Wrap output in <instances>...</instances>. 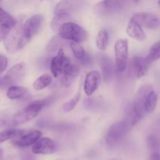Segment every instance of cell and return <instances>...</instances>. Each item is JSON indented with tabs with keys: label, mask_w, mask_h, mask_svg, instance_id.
<instances>
[{
	"label": "cell",
	"mask_w": 160,
	"mask_h": 160,
	"mask_svg": "<svg viewBox=\"0 0 160 160\" xmlns=\"http://www.w3.org/2000/svg\"><path fill=\"white\" fill-rule=\"evenodd\" d=\"M56 150V143L49 138H41L31 148L32 152L37 155H50L54 153Z\"/></svg>",
	"instance_id": "11"
},
{
	"label": "cell",
	"mask_w": 160,
	"mask_h": 160,
	"mask_svg": "<svg viewBox=\"0 0 160 160\" xmlns=\"http://www.w3.org/2000/svg\"><path fill=\"white\" fill-rule=\"evenodd\" d=\"M128 124L123 121H117L110 126L106 135V142L109 145H115L120 142L128 131Z\"/></svg>",
	"instance_id": "6"
},
{
	"label": "cell",
	"mask_w": 160,
	"mask_h": 160,
	"mask_svg": "<svg viewBox=\"0 0 160 160\" xmlns=\"http://www.w3.org/2000/svg\"><path fill=\"white\" fill-rule=\"evenodd\" d=\"M4 125H6V120L3 119H0V128L3 127Z\"/></svg>",
	"instance_id": "36"
},
{
	"label": "cell",
	"mask_w": 160,
	"mask_h": 160,
	"mask_svg": "<svg viewBox=\"0 0 160 160\" xmlns=\"http://www.w3.org/2000/svg\"><path fill=\"white\" fill-rule=\"evenodd\" d=\"M117 1L119 2V3L120 4V6H122V5H123V3L125 2V1H126V0H117Z\"/></svg>",
	"instance_id": "38"
},
{
	"label": "cell",
	"mask_w": 160,
	"mask_h": 160,
	"mask_svg": "<svg viewBox=\"0 0 160 160\" xmlns=\"http://www.w3.org/2000/svg\"><path fill=\"white\" fill-rule=\"evenodd\" d=\"M2 0H0V4H1V3H2Z\"/></svg>",
	"instance_id": "43"
},
{
	"label": "cell",
	"mask_w": 160,
	"mask_h": 160,
	"mask_svg": "<svg viewBox=\"0 0 160 160\" xmlns=\"http://www.w3.org/2000/svg\"><path fill=\"white\" fill-rule=\"evenodd\" d=\"M153 91V88L151 84H144L138 90L133 103V111L134 117L132 120V125L136 124L146 113L145 109V102L146 97L148 94Z\"/></svg>",
	"instance_id": "4"
},
{
	"label": "cell",
	"mask_w": 160,
	"mask_h": 160,
	"mask_svg": "<svg viewBox=\"0 0 160 160\" xmlns=\"http://www.w3.org/2000/svg\"><path fill=\"white\" fill-rule=\"evenodd\" d=\"M17 21L12 15L0 7V25H5L12 28L17 25Z\"/></svg>",
	"instance_id": "25"
},
{
	"label": "cell",
	"mask_w": 160,
	"mask_h": 160,
	"mask_svg": "<svg viewBox=\"0 0 160 160\" xmlns=\"http://www.w3.org/2000/svg\"><path fill=\"white\" fill-rule=\"evenodd\" d=\"M132 17L142 28H145L147 29L153 30L159 26V17L151 12H137Z\"/></svg>",
	"instance_id": "12"
},
{
	"label": "cell",
	"mask_w": 160,
	"mask_h": 160,
	"mask_svg": "<svg viewBox=\"0 0 160 160\" xmlns=\"http://www.w3.org/2000/svg\"><path fill=\"white\" fill-rule=\"evenodd\" d=\"M25 74V65L23 62L16 64L15 66L9 69L2 79L1 86L10 87L16 83L21 81Z\"/></svg>",
	"instance_id": "7"
},
{
	"label": "cell",
	"mask_w": 160,
	"mask_h": 160,
	"mask_svg": "<svg viewBox=\"0 0 160 160\" xmlns=\"http://www.w3.org/2000/svg\"><path fill=\"white\" fill-rule=\"evenodd\" d=\"M101 81V74L97 70L91 71L86 75L84 83V92L86 95L91 96L98 89Z\"/></svg>",
	"instance_id": "14"
},
{
	"label": "cell",
	"mask_w": 160,
	"mask_h": 160,
	"mask_svg": "<svg viewBox=\"0 0 160 160\" xmlns=\"http://www.w3.org/2000/svg\"><path fill=\"white\" fill-rule=\"evenodd\" d=\"M59 35L65 40L75 42H84L88 38V33L82 27L74 22L63 23L59 29Z\"/></svg>",
	"instance_id": "3"
},
{
	"label": "cell",
	"mask_w": 160,
	"mask_h": 160,
	"mask_svg": "<svg viewBox=\"0 0 160 160\" xmlns=\"http://www.w3.org/2000/svg\"><path fill=\"white\" fill-rule=\"evenodd\" d=\"M147 143H148V147L150 149L152 150L153 152H157V150L159 148V140L156 136L150 135L148 137L147 139Z\"/></svg>",
	"instance_id": "31"
},
{
	"label": "cell",
	"mask_w": 160,
	"mask_h": 160,
	"mask_svg": "<svg viewBox=\"0 0 160 160\" xmlns=\"http://www.w3.org/2000/svg\"><path fill=\"white\" fill-rule=\"evenodd\" d=\"M2 155H3V150L2 148H0V159H1L2 157Z\"/></svg>",
	"instance_id": "37"
},
{
	"label": "cell",
	"mask_w": 160,
	"mask_h": 160,
	"mask_svg": "<svg viewBox=\"0 0 160 160\" xmlns=\"http://www.w3.org/2000/svg\"><path fill=\"white\" fill-rule=\"evenodd\" d=\"M80 61H81V63L83 64V65L84 66H88L89 65V64L92 62V59H91V56H89L88 53H86L85 56H84V57L82 58L81 59H80Z\"/></svg>",
	"instance_id": "34"
},
{
	"label": "cell",
	"mask_w": 160,
	"mask_h": 160,
	"mask_svg": "<svg viewBox=\"0 0 160 160\" xmlns=\"http://www.w3.org/2000/svg\"><path fill=\"white\" fill-rule=\"evenodd\" d=\"M62 38L59 35L54 36L51 40L48 42V45L46 46V51L48 53H55L56 51H59L61 45L62 44Z\"/></svg>",
	"instance_id": "27"
},
{
	"label": "cell",
	"mask_w": 160,
	"mask_h": 160,
	"mask_svg": "<svg viewBox=\"0 0 160 160\" xmlns=\"http://www.w3.org/2000/svg\"><path fill=\"white\" fill-rule=\"evenodd\" d=\"M100 66H101L103 78L105 81H110L111 78L112 76V72H113V65L110 58L108 56L104 54H102L100 57Z\"/></svg>",
	"instance_id": "20"
},
{
	"label": "cell",
	"mask_w": 160,
	"mask_h": 160,
	"mask_svg": "<svg viewBox=\"0 0 160 160\" xmlns=\"http://www.w3.org/2000/svg\"><path fill=\"white\" fill-rule=\"evenodd\" d=\"M6 96L8 98L11 100H17V99H24L30 97L29 91L24 87L21 86L12 85L9 87L7 92H6Z\"/></svg>",
	"instance_id": "19"
},
{
	"label": "cell",
	"mask_w": 160,
	"mask_h": 160,
	"mask_svg": "<svg viewBox=\"0 0 160 160\" xmlns=\"http://www.w3.org/2000/svg\"><path fill=\"white\" fill-rule=\"evenodd\" d=\"M70 48H71L72 52H73V54L74 55L77 59H81L85 56L86 52L84 51V48L78 42H72L70 43Z\"/></svg>",
	"instance_id": "30"
},
{
	"label": "cell",
	"mask_w": 160,
	"mask_h": 160,
	"mask_svg": "<svg viewBox=\"0 0 160 160\" xmlns=\"http://www.w3.org/2000/svg\"><path fill=\"white\" fill-rule=\"evenodd\" d=\"M1 84H2V79L0 78V87H1Z\"/></svg>",
	"instance_id": "42"
},
{
	"label": "cell",
	"mask_w": 160,
	"mask_h": 160,
	"mask_svg": "<svg viewBox=\"0 0 160 160\" xmlns=\"http://www.w3.org/2000/svg\"><path fill=\"white\" fill-rule=\"evenodd\" d=\"M133 1H134V2H136V3H137V2H139V0H133Z\"/></svg>",
	"instance_id": "41"
},
{
	"label": "cell",
	"mask_w": 160,
	"mask_h": 160,
	"mask_svg": "<svg viewBox=\"0 0 160 160\" xmlns=\"http://www.w3.org/2000/svg\"><path fill=\"white\" fill-rule=\"evenodd\" d=\"M96 46L100 51H105L109 44V34L106 29H101L98 31L95 40Z\"/></svg>",
	"instance_id": "22"
},
{
	"label": "cell",
	"mask_w": 160,
	"mask_h": 160,
	"mask_svg": "<svg viewBox=\"0 0 160 160\" xmlns=\"http://www.w3.org/2000/svg\"><path fill=\"white\" fill-rule=\"evenodd\" d=\"M109 160H121V159H117V158H112V159H109Z\"/></svg>",
	"instance_id": "39"
},
{
	"label": "cell",
	"mask_w": 160,
	"mask_h": 160,
	"mask_svg": "<svg viewBox=\"0 0 160 160\" xmlns=\"http://www.w3.org/2000/svg\"><path fill=\"white\" fill-rule=\"evenodd\" d=\"M72 17L70 14L67 13H59L55 14V17H53L51 21V28L54 31H59V28L62 26L63 23L71 21Z\"/></svg>",
	"instance_id": "21"
},
{
	"label": "cell",
	"mask_w": 160,
	"mask_h": 160,
	"mask_svg": "<svg viewBox=\"0 0 160 160\" xmlns=\"http://www.w3.org/2000/svg\"><path fill=\"white\" fill-rule=\"evenodd\" d=\"M158 102V94L155 91H152L146 97L145 102V109L146 113H152L156 108Z\"/></svg>",
	"instance_id": "24"
},
{
	"label": "cell",
	"mask_w": 160,
	"mask_h": 160,
	"mask_svg": "<svg viewBox=\"0 0 160 160\" xmlns=\"http://www.w3.org/2000/svg\"><path fill=\"white\" fill-rule=\"evenodd\" d=\"M44 17L42 14H35L27 19L26 21L22 24L23 33L27 38L31 40L40 30Z\"/></svg>",
	"instance_id": "9"
},
{
	"label": "cell",
	"mask_w": 160,
	"mask_h": 160,
	"mask_svg": "<svg viewBox=\"0 0 160 160\" xmlns=\"http://www.w3.org/2000/svg\"><path fill=\"white\" fill-rule=\"evenodd\" d=\"M80 98H81V89L79 88L78 92L75 94L74 96L70 100L63 103V105H62V109H63V111H65V112H70V111L73 110V108L77 106V104L79 102Z\"/></svg>",
	"instance_id": "28"
},
{
	"label": "cell",
	"mask_w": 160,
	"mask_h": 160,
	"mask_svg": "<svg viewBox=\"0 0 160 160\" xmlns=\"http://www.w3.org/2000/svg\"><path fill=\"white\" fill-rule=\"evenodd\" d=\"M127 34L131 38L138 42H143L146 38V34L143 28L133 17L130 19L127 27Z\"/></svg>",
	"instance_id": "17"
},
{
	"label": "cell",
	"mask_w": 160,
	"mask_h": 160,
	"mask_svg": "<svg viewBox=\"0 0 160 160\" xmlns=\"http://www.w3.org/2000/svg\"><path fill=\"white\" fill-rule=\"evenodd\" d=\"M115 61L117 70L119 73H123L126 70L128 63V41L126 38H120L116 42L115 45Z\"/></svg>",
	"instance_id": "5"
},
{
	"label": "cell",
	"mask_w": 160,
	"mask_h": 160,
	"mask_svg": "<svg viewBox=\"0 0 160 160\" xmlns=\"http://www.w3.org/2000/svg\"><path fill=\"white\" fill-rule=\"evenodd\" d=\"M71 63L70 59L64 53L62 48L58 51L56 56L52 58L50 63L51 72L55 78H58L59 75L62 74L64 70Z\"/></svg>",
	"instance_id": "8"
},
{
	"label": "cell",
	"mask_w": 160,
	"mask_h": 160,
	"mask_svg": "<svg viewBox=\"0 0 160 160\" xmlns=\"http://www.w3.org/2000/svg\"><path fill=\"white\" fill-rule=\"evenodd\" d=\"M157 3H158V6H159V7L160 8V0H158Z\"/></svg>",
	"instance_id": "40"
},
{
	"label": "cell",
	"mask_w": 160,
	"mask_h": 160,
	"mask_svg": "<svg viewBox=\"0 0 160 160\" xmlns=\"http://www.w3.org/2000/svg\"><path fill=\"white\" fill-rule=\"evenodd\" d=\"M84 0H60L54 9L55 14H71L78 12L84 6Z\"/></svg>",
	"instance_id": "10"
},
{
	"label": "cell",
	"mask_w": 160,
	"mask_h": 160,
	"mask_svg": "<svg viewBox=\"0 0 160 160\" xmlns=\"http://www.w3.org/2000/svg\"><path fill=\"white\" fill-rule=\"evenodd\" d=\"M24 132V131L17 129H9L1 131L0 132V144L12 138H15L21 135Z\"/></svg>",
	"instance_id": "26"
},
{
	"label": "cell",
	"mask_w": 160,
	"mask_h": 160,
	"mask_svg": "<svg viewBox=\"0 0 160 160\" xmlns=\"http://www.w3.org/2000/svg\"><path fill=\"white\" fill-rule=\"evenodd\" d=\"M42 133L40 131H29L28 133H23L21 135L17 137L13 141V145L18 147H28L35 144L42 138Z\"/></svg>",
	"instance_id": "13"
},
{
	"label": "cell",
	"mask_w": 160,
	"mask_h": 160,
	"mask_svg": "<svg viewBox=\"0 0 160 160\" xmlns=\"http://www.w3.org/2000/svg\"><path fill=\"white\" fill-rule=\"evenodd\" d=\"M47 103H48V99L32 102L14 115L12 123L15 125H19L33 120L38 116L42 109L45 105H47Z\"/></svg>",
	"instance_id": "2"
},
{
	"label": "cell",
	"mask_w": 160,
	"mask_h": 160,
	"mask_svg": "<svg viewBox=\"0 0 160 160\" xmlns=\"http://www.w3.org/2000/svg\"><path fill=\"white\" fill-rule=\"evenodd\" d=\"M149 160H160V154L157 152H155L151 155Z\"/></svg>",
	"instance_id": "35"
},
{
	"label": "cell",
	"mask_w": 160,
	"mask_h": 160,
	"mask_svg": "<svg viewBox=\"0 0 160 160\" xmlns=\"http://www.w3.org/2000/svg\"><path fill=\"white\" fill-rule=\"evenodd\" d=\"M52 81V78L51 75L49 73H45L34 81V84H33V88L36 91L42 90L48 87L51 84Z\"/></svg>",
	"instance_id": "23"
},
{
	"label": "cell",
	"mask_w": 160,
	"mask_h": 160,
	"mask_svg": "<svg viewBox=\"0 0 160 160\" xmlns=\"http://www.w3.org/2000/svg\"><path fill=\"white\" fill-rule=\"evenodd\" d=\"M29 41L23 34L22 25L17 23L4 40V46L9 53H15L23 48Z\"/></svg>",
	"instance_id": "1"
},
{
	"label": "cell",
	"mask_w": 160,
	"mask_h": 160,
	"mask_svg": "<svg viewBox=\"0 0 160 160\" xmlns=\"http://www.w3.org/2000/svg\"><path fill=\"white\" fill-rule=\"evenodd\" d=\"M11 29L12 28H9L7 26H5V25H0V42H2V41L4 42V40L7 37Z\"/></svg>",
	"instance_id": "32"
},
{
	"label": "cell",
	"mask_w": 160,
	"mask_h": 160,
	"mask_svg": "<svg viewBox=\"0 0 160 160\" xmlns=\"http://www.w3.org/2000/svg\"><path fill=\"white\" fill-rule=\"evenodd\" d=\"M8 65V59L3 55L0 54V73H2L6 70Z\"/></svg>",
	"instance_id": "33"
},
{
	"label": "cell",
	"mask_w": 160,
	"mask_h": 160,
	"mask_svg": "<svg viewBox=\"0 0 160 160\" xmlns=\"http://www.w3.org/2000/svg\"><path fill=\"white\" fill-rule=\"evenodd\" d=\"M80 73V67L76 64L70 63L62 73V84L64 87H70Z\"/></svg>",
	"instance_id": "18"
},
{
	"label": "cell",
	"mask_w": 160,
	"mask_h": 160,
	"mask_svg": "<svg viewBox=\"0 0 160 160\" xmlns=\"http://www.w3.org/2000/svg\"><path fill=\"white\" fill-rule=\"evenodd\" d=\"M120 7V4L117 0H102L94 7L95 13L99 16H109L113 13Z\"/></svg>",
	"instance_id": "15"
},
{
	"label": "cell",
	"mask_w": 160,
	"mask_h": 160,
	"mask_svg": "<svg viewBox=\"0 0 160 160\" xmlns=\"http://www.w3.org/2000/svg\"><path fill=\"white\" fill-rule=\"evenodd\" d=\"M150 63L151 62L148 61L147 57L136 56L133 58L131 62V67L136 78L139 79L143 78L149 69Z\"/></svg>",
	"instance_id": "16"
},
{
	"label": "cell",
	"mask_w": 160,
	"mask_h": 160,
	"mask_svg": "<svg viewBox=\"0 0 160 160\" xmlns=\"http://www.w3.org/2000/svg\"><path fill=\"white\" fill-rule=\"evenodd\" d=\"M147 59L150 62L160 59V41L156 42L151 47L148 52Z\"/></svg>",
	"instance_id": "29"
}]
</instances>
